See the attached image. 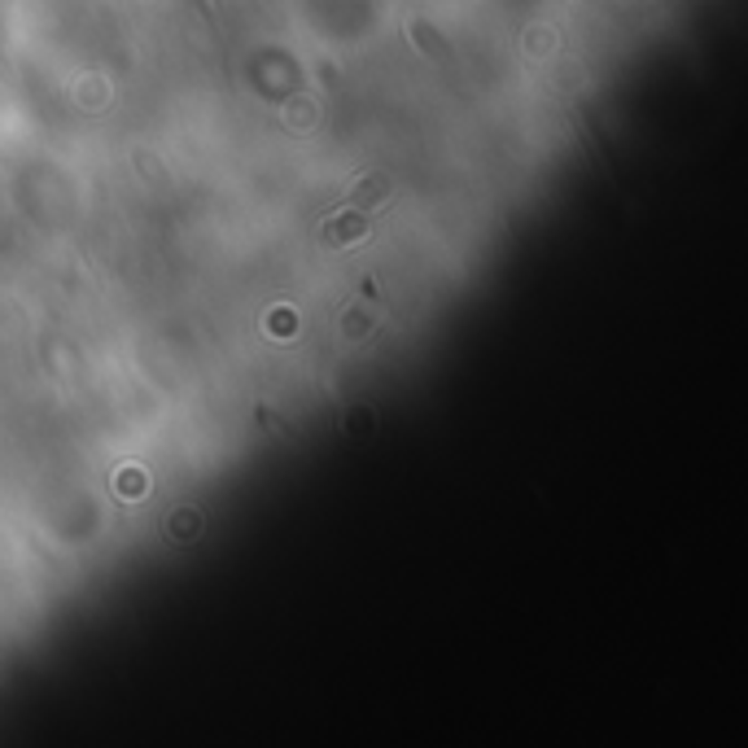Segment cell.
<instances>
[{"label": "cell", "mask_w": 748, "mask_h": 748, "mask_svg": "<svg viewBox=\"0 0 748 748\" xmlns=\"http://www.w3.org/2000/svg\"><path fill=\"white\" fill-rule=\"evenodd\" d=\"M368 228H373V214L368 211H346V214H337V219H328V223L320 228V245L324 250H346V245L364 241Z\"/></svg>", "instance_id": "6da1fadb"}, {"label": "cell", "mask_w": 748, "mask_h": 748, "mask_svg": "<svg viewBox=\"0 0 748 748\" xmlns=\"http://www.w3.org/2000/svg\"><path fill=\"white\" fill-rule=\"evenodd\" d=\"M385 193H390V180H385V175H368L364 184H355V193L346 197V206H355V211H368V206H376Z\"/></svg>", "instance_id": "7a4b0ae2"}]
</instances>
